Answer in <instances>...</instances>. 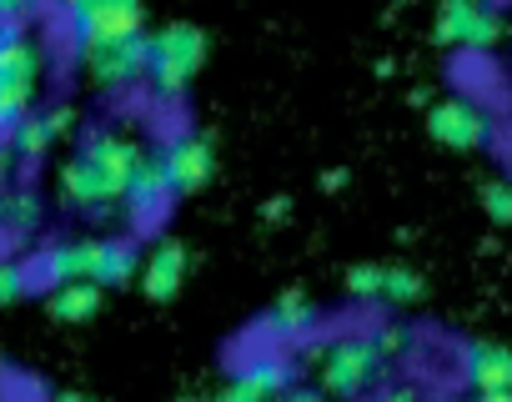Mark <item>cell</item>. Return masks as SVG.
<instances>
[{"mask_svg": "<svg viewBox=\"0 0 512 402\" xmlns=\"http://www.w3.org/2000/svg\"><path fill=\"white\" fill-rule=\"evenodd\" d=\"M146 146L121 136V131H91L81 141V151L61 166L56 186H61V201L71 212H91V217H106L126 201V186L141 166Z\"/></svg>", "mask_w": 512, "mask_h": 402, "instance_id": "obj_1", "label": "cell"}, {"mask_svg": "<svg viewBox=\"0 0 512 402\" xmlns=\"http://www.w3.org/2000/svg\"><path fill=\"white\" fill-rule=\"evenodd\" d=\"M36 277L46 287L56 282H101V287H126L141 277V252L131 237H81V242H56L41 252L36 262Z\"/></svg>", "mask_w": 512, "mask_h": 402, "instance_id": "obj_2", "label": "cell"}, {"mask_svg": "<svg viewBox=\"0 0 512 402\" xmlns=\"http://www.w3.org/2000/svg\"><path fill=\"white\" fill-rule=\"evenodd\" d=\"M302 357L307 362H297V367H312L317 372V387L322 392H332V397H362V392H372L382 377H387V367H392V357L372 342V332H347V337H337V342H302Z\"/></svg>", "mask_w": 512, "mask_h": 402, "instance_id": "obj_3", "label": "cell"}, {"mask_svg": "<svg viewBox=\"0 0 512 402\" xmlns=\"http://www.w3.org/2000/svg\"><path fill=\"white\" fill-rule=\"evenodd\" d=\"M206 61V31L191 21H171L161 31H151V61H146V86L156 96V106H181L196 71Z\"/></svg>", "mask_w": 512, "mask_h": 402, "instance_id": "obj_4", "label": "cell"}, {"mask_svg": "<svg viewBox=\"0 0 512 402\" xmlns=\"http://www.w3.org/2000/svg\"><path fill=\"white\" fill-rule=\"evenodd\" d=\"M46 76V51L36 36L21 31V21L0 26V136H11L21 116L36 111Z\"/></svg>", "mask_w": 512, "mask_h": 402, "instance_id": "obj_5", "label": "cell"}, {"mask_svg": "<svg viewBox=\"0 0 512 402\" xmlns=\"http://www.w3.org/2000/svg\"><path fill=\"white\" fill-rule=\"evenodd\" d=\"M61 21H66L76 51H86V46L141 36L146 31V0H61Z\"/></svg>", "mask_w": 512, "mask_h": 402, "instance_id": "obj_6", "label": "cell"}, {"mask_svg": "<svg viewBox=\"0 0 512 402\" xmlns=\"http://www.w3.org/2000/svg\"><path fill=\"white\" fill-rule=\"evenodd\" d=\"M437 46H467V51H497L502 46V11L492 0H442L432 21Z\"/></svg>", "mask_w": 512, "mask_h": 402, "instance_id": "obj_7", "label": "cell"}, {"mask_svg": "<svg viewBox=\"0 0 512 402\" xmlns=\"http://www.w3.org/2000/svg\"><path fill=\"white\" fill-rule=\"evenodd\" d=\"M146 61H151V31L81 51V71L96 91H131L136 81H146Z\"/></svg>", "mask_w": 512, "mask_h": 402, "instance_id": "obj_8", "label": "cell"}, {"mask_svg": "<svg viewBox=\"0 0 512 402\" xmlns=\"http://www.w3.org/2000/svg\"><path fill=\"white\" fill-rule=\"evenodd\" d=\"M427 131H432V141H442L452 151H477V146L492 141L497 121H492L487 106H477L467 96H447V101H437L427 111Z\"/></svg>", "mask_w": 512, "mask_h": 402, "instance_id": "obj_9", "label": "cell"}, {"mask_svg": "<svg viewBox=\"0 0 512 402\" xmlns=\"http://www.w3.org/2000/svg\"><path fill=\"white\" fill-rule=\"evenodd\" d=\"M297 382V362L287 352H262V357H246L226 387L221 402H262V397H287V387Z\"/></svg>", "mask_w": 512, "mask_h": 402, "instance_id": "obj_10", "label": "cell"}, {"mask_svg": "<svg viewBox=\"0 0 512 402\" xmlns=\"http://www.w3.org/2000/svg\"><path fill=\"white\" fill-rule=\"evenodd\" d=\"M462 382L487 402H512V347L502 342H462L457 347Z\"/></svg>", "mask_w": 512, "mask_h": 402, "instance_id": "obj_11", "label": "cell"}, {"mask_svg": "<svg viewBox=\"0 0 512 402\" xmlns=\"http://www.w3.org/2000/svg\"><path fill=\"white\" fill-rule=\"evenodd\" d=\"M156 151H161V166H166V181H171L176 196H191V191H201V186L216 176V151H211V141L196 136V131H176V136H166Z\"/></svg>", "mask_w": 512, "mask_h": 402, "instance_id": "obj_12", "label": "cell"}, {"mask_svg": "<svg viewBox=\"0 0 512 402\" xmlns=\"http://www.w3.org/2000/svg\"><path fill=\"white\" fill-rule=\"evenodd\" d=\"M171 181H166V166H161V151H146L141 156V166H136V176H131V186H126V217H131V227L136 232H151L161 217H166V207H171Z\"/></svg>", "mask_w": 512, "mask_h": 402, "instance_id": "obj_13", "label": "cell"}, {"mask_svg": "<svg viewBox=\"0 0 512 402\" xmlns=\"http://www.w3.org/2000/svg\"><path fill=\"white\" fill-rule=\"evenodd\" d=\"M76 131V111L71 106H46V111H31V116H21L16 121V131H11V151H16V161H41L61 136H71Z\"/></svg>", "mask_w": 512, "mask_h": 402, "instance_id": "obj_14", "label": "cell"}, {"mask_svg": "<svg viewBox=\"0 0 512 402\" xmlns=\"http://www.w3.org/2000/svg\"><path fill=\"white\" fill-rule=\"evenodd\" d=\"M186 267H191V257H186V242H176V237H166V242H156L151 247V257L141 262V292L151 297V302H171L176 292H181V282H186Z\"/></svg>", "mask_w": 512, "mask_h": 402, "instance_id": "obj_15", "label": "cell"}, {"mask_svg": "<svg viewBox=\"0 0 512 402\" xmlns=\"http://www.w3.org/2000/svg\"><path fill=\"white\" fill-rule=\"evenodd\" d=\"M312 327H317V312H312V302H307L302 292H282V297L262 312V322H256V332H262L267 342H277V347L307 342Z\"/></svg>", "mask_w": 512, "mask_h": 402, "instance_id": "obj_16", "label": "cell"}, {"mask_svg": "<svg viewBox=\"0 0 512 402\" xmlns=\"http://www.w3.org/2000/svg\"><path fill=\"white\" fill-rule=\"evenodd\" d=\"M101 282H86V277H76V282H56L51 292H46V312H51V322H66V327H76V322H91L96 312H101Z\"/></svg>", "mask_w": 512, "mask_h": 402, "instance_id": "obj_17", "label": "cell"}, {"mask_svg": "<svg viewBox=\"0 0 512 402\" xmlns=\"http://www.w3.org/2000/svg\"><path fill=\"white\" fill-rule=\"evenodd\" d=\"M41 201H36V191H11V196H0V222H6V232L21 242V237H31L36 227H41Z\"/></svg>", "mask_w": 512, "mask_h": 402, "instance_id": "obj_18", "label": "cell"}, {"mask_svg": "<svg viewBox=\"0 0 512 402\" xmlns=\"http://www.w3.org/2000/svg\"><path fill=\"white\" fill-rule=\"evenodd\" d=\"M427 282L412 272V267H382V302L387 307H407V302H422Z\"/></svg>", "mask_w": 512, "mask_h": 402, "instance_id": "obj_19", "label": "cell"}, {"mask_svg": "<svg viewBox=\"0 0 512 402\" xmlns=\"http://www.w3.org/2000/svg\"><path fill=\"white\" fill-rule=\"evenodd\" d=\"M31 287H41V282H36V267H21V262L0 257V307H16Z\"/></svg>", "mask_w": 512, "mask_h": 402, "instance_id": "obj_20", "label": "cell"}, {"mask_svg": "<svg viewBox=\"0 0 512 402\" xmlns=\"http://www.w3.org/2000/svg\"><path fill=\"white\" fill-rule=\"evenodd\" d=\"M482 212L497 227H512V181H487L482 186Z\"/></svg>", "mask_w": 512, "mask_h": 402, "instance_id": "obj_21", "label": "cell"}, {"mask_svg": "<svg viewBox=\"0 0 512 402\" xmlns=\"http://www.w3.org/2000/svg\"><path fill=\"white\" fill-rule=\"evenodd\" d=\"M372 342H377V347H382L392 362L412 352V332H407L402 322H377V327H372Z\"/></svg>", "mask_w": 512, "mask_h": 402, "instance_id": "obj_22", "label": "cell"}, {"mask_svg": "<svg viewBox=\"0 0 512 402\" xmlns=\"http://www.w3.org/2000/svg\"><path fill=\"white\" fill-rule=\"evenodd\" d=\"M36 11V0H0V26H11V21H26Z\"/></svg>", "mask_w": 512, "mask_h": 402, "instance_id": "obj_23", "label": "cell"}, {"mask_svg": "<svg viewBox=\"0 0 512 402\" xmlns=\"http://www.w3.org/2000/svg\"><path fill=\"white\" fill-rule=\"evenodd\" d=\"M11 166H16V151H11V136H0V181L11 176Z\"/></svg>", "mask_w": 512, "mask_h": 402, "instance_id": "obj_24", "label": "cell"}, {"mask_svg": "<svg viewBox=\"0 0 512 402\" xmlns=\"http://www.w3.org/2000/svg\"><path fill=\"white\" fill-rule=\"evenodd\" d=\"M342 181H347V171H327V176H322V186H327V191H337Z\"/></svg>", "mask_w": 512, "mask_h": 402, "instance_id": "obj_25", "label": "cell"}, {"mask_svg": "<svg viewBox=\"0 0 512 402\" xmlns=\"http://www.w3.org/2000/svg\"><path fill=\"white\" fill-rule=\"evenodd\" d=\"M11 242H16V237L6 232V222H0V257H6V247H11Z\"/></svg>", "mask_w": 512, "mask_h": 402, "instance_id": "obj_26", "label": "cell"}, {"mask_svg": "<svg viewBox=\"0 0 512 402\" xmlns=\"http://www.w3.org/2000/svg\"><path fill=\"white\" fill-rule=\"evenodd\" d=\"M11 387H16V382H11V372H6V367H0V397H6Z\"/></svg>", "mask_w": 512, "mask_h": 402, "instance_id": "obj_27", "label": "cell"}, {"mask_svg": "<svg viewBox=\"0 0 512 402\" xmlns=\"http://www.w3.org/2000/svg\"><path fill=\"white\" fill-rule=\"evenodd\" d=\"M0 367H6V352H0Z\"/></svg>", "mask_w": 512, "mask_h": 402, "instance_id": "obj_28", "label": "cell"}]
</instances>
